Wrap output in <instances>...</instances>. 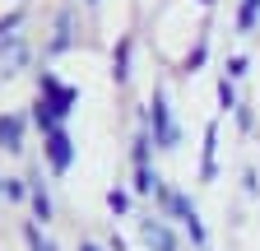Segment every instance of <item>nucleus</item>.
<instances>
[{
    "label": "nucleus",
    "mask_w": 260,
    "mask_h": 251,
    "mask_svg": "<svg viewBox=\"0 0 260 251\" xmlns=\"http://www.w3.org/2000/svg\"><path fill=\"white\" fill-rule=\"evenodd\" d=\"M65 163H70V140H65V131L56 125V131H51V168L65 172Z\"/></svg>",
    "instance_id": "obj_1"
},
{
    "label": "nucleus",
    "mask_w": 260,
    "mask_h": 251,
    "mask_svg": "<svg viewBox=\"0 0 260 251\" xmlns=\"http://www.w3.org/2000/svg\"><path fill=\"white\" fill-rule=\"evenodd\" d=\"M255 14H260V0H246L242 14H237V28H242V33H251V28H255Z\"/></svg>",
    "instance_id": "obj_2"
},
{
    "label": "nucleus",
    "mask_w": 260,
    "mask_h": 251,
    "mask_svg": "<svg viewBox=\"0 0 260 251\" xmlns=\"http://www.w3.org/2000/svg\"><path fill=\"white\" fill-rule=\"evenodd\" d=\"M0 144H5V149H19V121H0Z\"/></svg>",
    "instance_id": "obj_3"
},
{
    "label": "nucleus",
    "mask_w": 260,
    "mask_h": 251,
    "mask_svg": "<svg viewBox=\"0 0 260 251\" xmlns=\"http://www.w3.org/2000/svg\"><path fill=\"white\" fill-rule=\"evenodd\" d=\"M125 60H130V42H121L116 47V79H125L130 70H125Z\"/></svg>",
    "instance_id": "obj_4"
},
{
    "label": "nucleus",
    "mask_w": 260,
    "mask_h": 251,
    "mask_svg": "<svg viewBox=\"0 0 260 251\" xmlns=\"http://www.w3.org/2000/svg\"><path fill=\"white\" fill-rule=\"evenodd\" d=\"M84 251H93V246H84Z\"/></svg>",
    "instance_id": "obj_5"
}]
</instances>
